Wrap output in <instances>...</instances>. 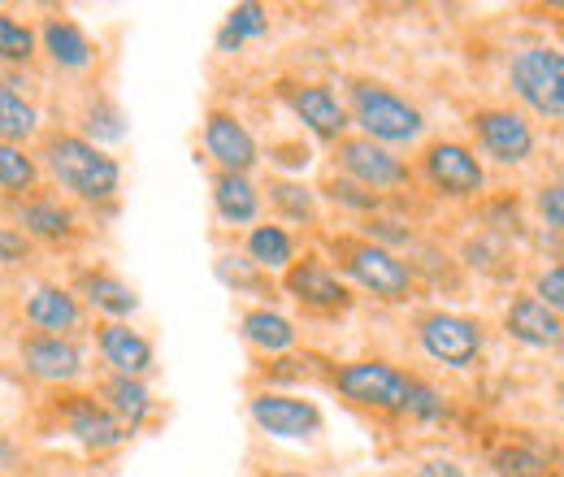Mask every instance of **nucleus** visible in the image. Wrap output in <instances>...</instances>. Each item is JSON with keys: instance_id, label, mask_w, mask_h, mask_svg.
<instances>
[{"instance_id": "25", "label": "nucleus", "mask_w": 564, "mask_h": 477, "mask_svg": "<svg viewBox=\"0 0 564 477\" xmlns=\"http://www.w3.org/2000/svg\"><path fill=\"white\" fill-rule=\"evenodd\" d=\"M239 335L248 347H257V351H265V356H282V351H291L295 347V326L274 313V308H248L243 317H239Z\"/></svg>"}, {"instance_id": "13", "label": "nucleus", "mask_w": 564, "mask_h": 477, "mask_svg": "<svg viewBox=\"0 0 564 477\" xmlns=\"http://www.w3.org/2000/svg\"><path fill=\"white\" fill-rule=\"evenodd\" d=\"M286 105H291V113L313 131L317 139H326V143H339V139L348 135V109H344V100L326 87V83H291L286 91Z\"/></svg>"}, {"instance_id": "14", "label": "nucleus", "mask_w": 564, "mask_h": 477, "mask_svg": "<svg viewBox=\"0 0 564 477\" xmlns=\"http://www.w3.org/2000/svg\"><path fill=\"white\" fill-rule=\"evenodd\" d=\"M474 131H478V143L503 165H521L534 156V131L517 109H478Z\"/></svg>"}, {"instance_id": "28", "label": "nucleus", "mask_w": 564, "mask_h": 477, "mask_svg": "<svg viewBox=\"0 0 564 477\" xmlns=\"http://www.w3.org/2000/svg\"><path fill=\"white\" fill-rule=\"evenodd\" d=\"M40 135V113L26 96H18L13 87H0V143H26Z\"/></svg>"}, {"instance_id": "31", "label": "nucleus", "mask_w": 564, "mask_h": 477, "mask_svg": "<svg viewBox=\"0 0 564 477\" xmlns=\"http://www.w3.org/2000/svg\"><path fill=\"white\" fill-rule=\"evenodd\" d=\"M270 31V18H265V9L261 4H235L230 9V18H226V35H221V48H239L243 40H261Z\"/></svg>"}, {"instance_id": "1", "label": "nucleus", "mask_w": 564, "mask_h": 477, "mask_svg": "<svg viewBox=\"0 0 564 477\" xmlns=\"http://www.w3.org/2000/svg\"><path fill=\"white\" fill-rule=\"evenodd\" d=\"M40 156L48 165V174L62 183V192H70L74 200H87V205H105L118 196L122 187V165L91 139L83 135H44L40 143Z\"/></svg>"}, {"instance_id": "26", "label": "nucleus", "mask_w": 564, "mask_h": 477, "mask_svg": "<svg viewBox=\"0 0 564 477\" xmlns=\"http://www.w3.org/2000/svg\"><path fill=\"white\" fill-rule=\"evenodd\" d=\"M491 469L499 477H556V474H552V456H547L543 447L525 443V438L495 447V452H491Z\"/></svg>"}, {"instance_id": "8", "label": "nucleus", "mask_w": 564, "mask_h": 477, "mask_svg": "<svg viewBox=\"0 0 564 477\" xmlns=\"http://www.w3.org/2000/svg\"><path fill=\"white\" fill-rule=\"evenodd\" d=\"M417 339L430 360H438L447 369H474L487 347V330L460 313H425L417 322Z\"/></svg>"}, {"instance_id": "37", "label": "nucleus", "mask_w": 564, "mask_h": 477, "mask_svg": "<svg viewBox=\"0 0 564 477\" xmlns=\"http://www.w3.org/2000/svg\"><path fill=\"white\" fill-rule=\"evenodd\" d=\"M417 477H465V469L456 465V460H425Z\"/></svg>"}, {"instance_id": "30", "label": "nucleus", "mask_w": 564, "mask_h": 477, "mask_svg": "<svg viewBox=\"0 0 564 477\" xmlns=\"http://www.w3.org/2000/svg\"><path fill=\"white\" fill-rule=\"evenodd\" d=\"M35 26L18 22L13 13H0V62H13V66H26L35 57Z\"/></svg>"}, {"instance_id": "4", "label": "nucleus", "mask_w": 564, "mask_h": 477, "mask_svg": "<svg viewBox=\"0 0 564 477\" xmlns=\"http://www.w3.org/2000/svg\"><path fill=\"white\" fill-rule=\"evenodd\" d=\"M417 174L425 178V187H430L434 196H443V200H478V196L487 192V170H482L478 152L465 148V143H456V139H434V143H425L422 170H417ZM417 174H413V178H417Z\"/></svg>"}, {"instance_id": "10", "label": "nucleus", "mask_w": 564, "mask_h": 477, "mask_svg": "<svg viewBox=\"0 0 564 477\" xmlns=\"http://www.w3.org/2000/svg\"><path fill=\"white\" fill-rule=\"evenodd\" d=\"M252 421H257V430L261 434H274V438H291V443H300V438H313V434H322V412L313 400H300V395H286V391H261V395H252Z\"/></svg>"}, {"instance_id": "23", "label": "nucleus", "mask_w": 564, "mask_h": 477, "mask_svg": "<svg viewBox=\"0 0 564 477\" xmlns=\"http://www.w3.org/2000/svg\"><path fill=\"white\" fill-rule=\"evenodd\" d=\"M100 404L113 412L127 430H140L152 412V395L143 387V378H122V373H109L100 378Z\"/></svg>"}, {"instance_id": "11", "label": "nucleus", "mask_w": 564, "mask_h": 477, "mask_svg": "<svg viewBox=\"0 0 564 477\" xmlns=\"http://www.w3.org/2000/svg\"><path fill=\"white\" fill-rule=\"evenodd\" d=\"M57 416L66 425V434L78 438L91 452H113L118 443H127V425L105 409L96 395H62L57 400Z\"/></svg>"}, {"instance_id": "20", "label": "nucleus", "mask_w": 564, "mask_h": 477, "mask_svg": "<svg viewBox=\"0 0 564 477\" xmlns=\"http://www.w3.org/2000/svg\"><path fill=\"white\" fill-rule=\"evenodd\" d=\"M40 44H44V53L57 62L62 69H87L96 62V44H91V35L70 22V18H48L44 26H40V35H35Z\"/></svg>"}, {"instance_id": "16", "label": "nucleus", "mask_w": 564, "mask_h": 477, "mask_svg": "<svg viewBox=\"0 0 564 477\" xmlns=\"http://www.w3.org/2000/svg\"><path fill=\"white\" fill-rule=\"evenodd\" d=\"M18 230L26 239H40V243H70V239H78V217L62 200L31 192L18 200Z\"/></svg>"}, {"instance_id": "9", "label": "nucleus", "mask_w": 564, "mask_h": 477, "mask_svg": "<svg viewBox=\"0 0 564 477\" xmlns=\"http://www.w3.org/2000/svg\"><path fill=\"white\" fill-rule=\"evenodd\" d=\"M282 286H286V295H291L300 308L322 313V317L352 308V291H348V282L330 270L322 257L291 261V270L282 273Z\"/></svg>"}, {"instance_id": "29", "label": "nucleus", "mask_w": 564, "mask_h": 477, "mask_svg": "<svg viewBox=\"0 0 564 477\" xmlns=\"http://www.w3.org/2000/svg\"><path fill=\"white\" fill-rule=\"evenodd\" d=\"M270 205L279 208L286 221H300V226H313L317 221V192H308L304 183H291V178H270Z\"/></svg>"}, {"instance_id": "24", "label": "nucleus", "mask_w": 564, "mask_h": 477, "mask_svg": "<svg viewBox=\"0 0 564 477\" xmlns=\"http://www.w3.org/2000/svg\"><path fill=\"white\" fill-rule=\"evenodd\" d=\"M243 252H248V265H252V270L286 273L291 261H295V239H291L282 226H274V221H261V226L248 230Z\"/></svg>"}, {"instance_id": "7", "label": "nucleus", "mask_w": 564, "mask_h": 477, "mask_svg": "<svg viewBox=\"0 0 564 477\" xmlns=\"http://www.w3.org/2000/svg\"><path fill=\"white\" fill-rule=\"evenodd\" d=\"M335 391L344 400H352L360 409L373 412H404V395H409V373L387 365V360H352L335 369Z\"/></svg>"}, {"instance_id": "15", "label": "nucleus", "mask_w": 564, "mask_h": 477, "mask_svg": "<svg viewBox=\"0 0 564 477\" xmlns=\"http://www.w3.org/2000/svg\"><path fill=\"white\" fill-rule=\"evenodd\" d=\"M22 369L40 382H74L83 373V351L74 347V339H57V335H26L22 347Z\"/></svg>"}, {"instance_id": "36", "label": "nucleus", "mask_w": 564, "mask_h": 477, "mask_svg": "<svg viewBox=\"0 0 564 477\" xmlns=\"http://www.w3.org/2000/svg\"><path fill=\"white\" fill-rule=\"evenodd\" d=\"M539 213H543V221H547L552 230H561V226H564V192H561V183H552V187H543V192H539Z\"/></svg>"}, {"instance_id": "5", "label": "nucleus", "mask_w": 564, "mask_h": 477, "mask_svg": "<svg viewBox=\"0 0 564 477\" xmlns=\"http://www.w3.org/2000/svg\"><path fill=\"white\" fill-rule=\"evenodd\" d=\"M508 78H512V91H517V96H521L539 118L561 122L564 118V57H561V48H552V44H534V48L517 53V57H512V69H508Z\"/></svg>"}, {"instance_id": "38", "label": "nucleus", "mask_w": 564, "mask_h": 477, "mask_svg": "<svg viewBox=\"0 0 564 477\" xmlns=\"http://www.w3.org/2000/svg\"><path fill=\"white\" fill-rule=\"evenodd\" d=\"M279 477H295V474H279Z\"/></svg>"}, {"instance_id": "12", "label": "nucleus", "mask_w": 564, "mask_h": 477, "mask_svg": "<svg viewBox=\"0 0 564 477\" xmlns=\"http://www.w3.org/2000/svg\"><path fill=\"white\" fill-rule=\"evenodd\" d=\"M205 152L217 161V174H248L261 161V148H257L252 131L230 109H209V118H205Z\"/></svg>"}, {"instance_id": "35", "label": "nucleus", "mask_w": 564, "mask_h": 477, "mask_svg": "<svg viewBox=\"0 0 564 477\" xmlns=\"http://www.w3.org/2000/svg\"><path fill=\"white\" fill-rule=\"evenodd\" d=\"M534 300L547 304L552 313H561V304H564V270L561 265H552V270L539 273V282H534Z\"/></svg>"}, {"instance_id": "27", "label": "nucleus", "mask_w": 564, "mask_h": 477, "mask_svg": "<svg viewBox=\"0 0 564 477\" xmlns=\"http://www.w3.org/2000/svg\"><path fill=\"white\" fill-rule=\"evenodd\" d=\"M0 192L13 200L40 192V161L18 143H0Z\"/></svg>"}, {"instance_id": "32", "label": "nucleus", "mask_w": 564, "mask_h": 477, "mask_svg": "<svg viewBox=\"0 0 564 477\" xmlns=\"http://www.w3.org/2000/svg\"><path fill=\"white\" fill-rule=\"evenodd\" d=\"M404 412L417 416V421H438V416L447 412V404H443V395H438L430 382L413 378V382H409V395H404Z\"/></svg>"}, {"instance_id": "18", "label": "nucleus", "mask_w": 564, "mask_h": 477, "mask_svg": "<svg viewBox=\"0 0 564 477\" xmlns=\"http://www.w3.org/2000/svg\"><path fill=\"white\" fill-rule=\"evenodd\" d=\"M26 322L35 326V335L70 339L74 330L83 326V304L66 286H35L31 300H26Z\"/></svg>"}, {"instance_id": "6", "label": "nucleus", "mask_w": 564, "mask_h": 477, "mask_svg": "<svg viewBox=\"0 0 564 477\" xmlns=\"http://www.w3.org/2000/svg\"><path fill=\"white\" fill-rule=\"evenodd\" d=\"M335 165H339V174H344L348 183L373 192V196L413 187V170H409L391 148H382V143H373V139H365V135L339 139V143H335Z\"/></svg>"}, {"instance_id": "3", "label": "nucleus", "mask_w": 564, "mask_h": 477, "mask_svg": "<svg viewBox=\"0 0 564 477\" xmlns=\"http://www.w3.org/2000/svg\"><path fill=\"white\" fill-rule=\"evenodd\" d=\"M330 257H335V265L348 273L360 291H369L378 300H391L395 304V300H409L413 286H417V273H413L409 261H400L391 248H378L369 239L339 235V239H330Z\"/></svg>"}, {"instance_id": "34", "label": "nucleus", "mask_w": 564, "mask_h": 477, "mask_svg": "<svg viewBox=\"0 0 564 477\" xmlns=\"http://www.w3.org/2000/svg\"><path fill=\"white\" fill-rule=\"evenodd\" d=\"M22 261H31V239L18 226L0 221V265H22Z\"/></svg>"}, {"instance_id": "17", "label": "nucleus", "mask_w": 564, "mask_h": 477, "mask_svg": "<svg viewBox=\"0 0 564 477\" xmlns=\"http://www.w3.org/2000/svg\"><path fill=\"white\" fill-rule=\"evenodd\" d=\"M96 347L105 356V365L122 378H143L152 369V343L143 339L131 322H105L96 326Z\"/></svg>"}, {"instance_id": "19", "label": "nucleus", "mask_w": 564, "mask_h": 477, "mask_svg": "<svg viewBox=\"0 0 564 477\" xmlns=\"http://www.w3.org/2000/svg\"><path fill=\"white\" fill-rule=\"evenodd\" d=\"M503 330L525 347H556L564 335L561 313H552L547 304H539L534 295H517L503 313Z\"/></svg>"}, {"instance_id": "33", "label": "nucleus", "mask_w": 564, "mask_h": 477, "mask_svg": "<svg viewBox=\"0 0 564 477\" xmlns=\"http://www.w3.org/2000/svg\"><path fill=\"white\" fill-rule=\"evenodd\" d=\"M326 196H330L335 205L356 208V213H378V205H382V196H373V192H365V187H356V183H348L344 174L326 183Z\"/></svg>"}, {"instance_id": "2", "label": "nucleus", "mask_w": 564, "mask_h": 477, "mask_svg": "<svg viewBox=\"0 0 564 477\" xmlns=\"http://www.w3.org/2000/svg\"><path fill=\"white\" fill-rule=\"evenodd\" d=\"M348 122L360 127V135L382 143V148H400V143H417L425 131V118L417 105H409L400 91H391L387 83L373 78H352L348 87Z\"/></svg>"}, {"instance_id": "21", "label": "nucleus", "mask_w": 564, "mask_h": 477, "mask_svg": "<svg viewBox=\"0 0 564 477\" xmlns=\"http://www.w3.org/2000/svg\"><path fill=\"white\" fill-rule=\"evenodd\" d=\"M213 208L226 226H257L261 217V187L248 174H217L213 178Z\"/></svg>"}, {"instance_id": "22", "label": "nucleus", "mask_w": 564, "mask_h": 477, "mask_svg": "<svg viewBox=\"0 0 564 477\" xmlns=\"http://www.w3.org/2000/svg\"><path fill=\"white\" fill-rule=\"evenodd\" d=\"M78 291H83V300H87L96 313H105L109 322H127V317L140 308V295H135L118 273H105V270L83 273Z\"/></svg>"}]
</instances>
